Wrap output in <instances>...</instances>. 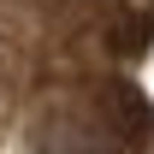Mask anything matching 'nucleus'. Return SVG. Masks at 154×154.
I'll list each match as a JSON object with an SVG mask.
<instances>
[{
  "instance_id": "obj_2",
  "label": "nucleus",
  "mask_w": 154,
  "mask_h": 154,
  "mask_svg": "<svg viewBox=\"0 0 154 154\" xmlns=\"http://www.w3.org/2000/svg\"><path fill=\"white\" fill-rule=\"evenodd\" d=\"M113 42H119V54H136V48H148L154 42V12H136V18H125L113 30Z\"/></svg>"
},
{
  "instance_id": "obj_1",
  "label": "nucleus",
  "mask_w": 154,
  "mask_h": 154,
  "mask_svg": "<svg viewBox=\"0 0 154 154\" xmlns=\"http://www.w3.org/2000/svg\"><path fill=\"white\" fill-rule=\"evenodd\" d=\"M101 107H107V125H113L119 136H136L142 125H148V107H142L136 95H125V89H107V101H101Z\"/></svg>"
}]
</instances>
